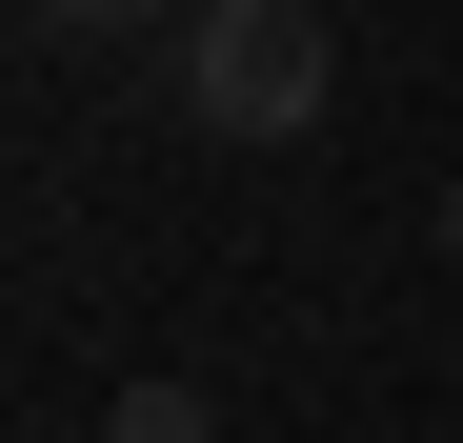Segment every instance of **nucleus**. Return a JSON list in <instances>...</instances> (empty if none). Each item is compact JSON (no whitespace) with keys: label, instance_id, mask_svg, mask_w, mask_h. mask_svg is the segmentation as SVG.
<instances>
[{"label":"nucleus","instance_id":"obj_1","mask_svg":"<svg viewBox=\"0 0 463 443\" xmlns=\"http://www.w3.org/2000/svg\"><path fill=\"white\" fill-rule=\"evenodd\" d=\"M162 101H182L202 141H323V101H343V41H323V0H182Z\"/></svg>","mask_w":463,"mask_h":443},{"label":"nucleus","instance_id":"obj_2","mask_svg":"<svg viewBox=\"0 0 463 443\" xmlns=\"http://www.w3.org/2000/svg\"><path fill=\"white\" fill-rule=\"evenodd\" d=\"M21 21H41V41H141V61H162V41H182V0H21Z\"/></svg>","mask_w":463,"mask_h":443},{"label":"nucleus","instance_id":"obj_3","mask_svg":"<svg viewBox=\"0 0 463 443\" xmlns=\"http://www.w3.org/2000/svg\"><path fill=\"white\" fill-rule=\"evenodd\" d=\"M101 443H222V403H202V383H121V403H101Z\"/></svg>","mask_w":463,"mask_h":443},{"label":"nucleus","instance_id":"obj_4","mask_svg":"<svg viewBox=\"0 0 463 443\" xmlns=\"http://www.w3.org/2000/svg\"><path fill=\"white\" fill-rule=\"evenodd\" d=\"M443 262H463V202H443Z\"/></svg>","mask_w":463,"mask_h":443}]
</instances>
